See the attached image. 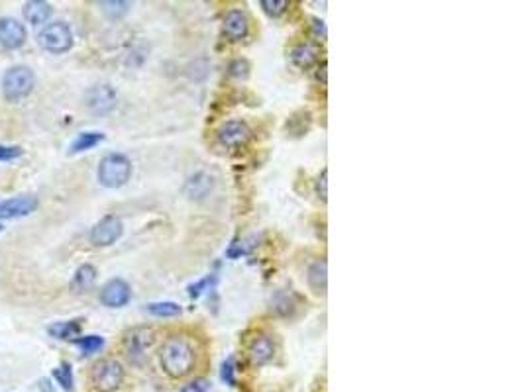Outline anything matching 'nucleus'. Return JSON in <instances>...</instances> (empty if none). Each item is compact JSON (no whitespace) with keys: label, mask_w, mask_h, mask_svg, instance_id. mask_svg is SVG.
Here are the masks:
<instances>
[{"label":"nucleus","mask_w":524,"mask_h":392,"mask_svg":"<svg viewBox=\"0 0 524 392\" xmlns=\"http://www.w3.org/2000/svg\"><path fill=\"white\" fill-rule=\"evenodd\" d=\"M162 369L171 379H183L195 369V349L181 335H171L162 347L159 353Z\"/></svg>","instance_id":"nucleus-1"},{"label":"nucleus","mask_w":524,"mask_h":392,"mask_svg":"<svg viewBox=\"0 0 524 392\" xmlns=\"http://www.w3.org/2000/svg\"><path fill=\"white\" fill-rule=\"evenodd\" d=\"M34 86H36V75L28 65H12L4 71L2 81H0L2 96L6 102H12V104L28 98Z\"/></svg>","instance_id":"nucleus-2"},{"label":"nucleus","mask_w":524,"mask_h":392,"mask_svg":"<svg viewBox=\"0 0 524 392\" xmlns=\"http://www.w3.org/2000/svg\"><path fill=\"white\" fill-rule=\"evenodd\" d=\"M98 182L105 189H120L132 177V161L122 154H108L98 163Z\"/></svg>","instance_id":"nucleus-3"},{"label":"nucleus","mask_w":524,"mask_h":392,"mask_svg":"<svg viewBox=\"0 0 524 392\" xmlns=\"http://www.w3.org/2000/svg\"><path fill=\"white\" fill-rule=\"evenodd\" d=\"M73 32L67 22H49L38 34V46L48 53L63 55L73 48Z\"/></svg>","instance_id":"nucleus-4"},{"label":"nucleus","mask_w":524,"mask_h":392,"mask_svg":"<svg viewBox=\"0 0 524 392\" xmlns=\"http://www.w3.org/2000/svg\"><path fill=\"white\" fill-rule=\"evenodd\" d=\"M157 339V334L153 327H148V325H140V327H133L128 334L124 335V349L130 363L133 365H143L145 363V357H148V351L152 349L153 344Z\"/></svg>","instance_id":"nucleus-5"},{"label":"nucleus","mask_w":524,"mask_h":392,"mask_svg":"<svg viewBox=\"0 0 524 392\" xmlns=\"http://www.w3.org/2000/svg\"><path fill=\"white\" fill-rule=\"evenodd\" d=\"M91 383L98 392H114L124 383V367L116 359H100L91 371Z\"/></svg>","instance_id":"nucleus-6"},{"label":"nucleus","mask_w":524,"mask_h":392,"mask_svg":"<svg viewBox=\"0 0 524 392\" xmlns=\"http://www.w3.org/2000/svg\"><path fill=\"white\" fill-rule=\"evenodd\" d=\"M85 104L89 108V112L95 116H106L110 114L118 104V95L110 85H95L86 90L85 95Z\"/></svg>","instance_id":"nucleus-7"},{"label":"nucleus","mask_w":524,"mask_h":392,"mask_svg":"<svg viewBox=\"0 0 524 392\" xmlns=\"http://www.w3.org/2000/svg\"><path fill=\"white\" fill-rule=\"evenodd\" d=\"M124 234V224L118 216H105L91 230V243L96 248H108L116 243Z\"/></svg>","instance_id":"nucleus-8"},{"label":"nucleus","mask_w":524,"mask_h":392,"mask_svg":"<svg viewBox=\"0 0 524 392\" xmlns=\"http://www.w3.org/2000/svg\"><path fill=\"white\" fill-rule=\"evenodd\" d=\"M28 39V29L20 22V20L12 18V16H2L0 18V46L4 49H20Z\"/></svg>","instance_id":"nucleus-9"},{"label":"nucleus","mask_w":524,"mask_h":392,"mask_svg":"<svg viewBox=\"0 0 524 392\" xmlns=\"http://www.w3.org/2000/svg\"><path fill=\"white\" fill-rule=\"evenodd\" d=\"M36 210H38V198L34 194H20V196H12L8 201L0 202V218H6V220L26 218Z\"/></svg>","instance_id":"nucleus-10"},{"label":"nucleus","mask_w":524,"mask_h":392,"mask_svg":"<svg viewBox=\"0 0 524 392\" xmlns=\"http://www.w3.org/2000/svg\"><path fill=\"white\" fill-rule=\"evenodd\" d=\"M251 137V130L246 122L240 120H230L226 124L220 126L218 130V142L220 145L228 147V149H236L246 145Z\"/></svg>","instance_id":"nucleus-11"},{"label":"nucleus","mask_w":524,"mask_h":392,"mask_svg":"<svg viewBox=\"0 0 524 392\" xmlns=\"http://www.w3.org/2000/svg\"><path fill=\"white\" fill-rule=\"evenodd\" d=\"M132 290L124 278H110L100 290V302L106 308H122L130 302Z\"/></svg>","instance_id":"nucleus-12"},{"label":"nucleus","mask_w":524,"mask_h":392,"mask_svg":"<svg viewBox=\"0 0 524 392\" xmlns=\"http://www.w3.org/2000/svg\"><path fill=\"white\" fill-rule=\"evenodd\" d=\"M275 355V344L269 335H259L249 345V361L256 367L269 363Z\"/></svg>","instance_id":"nucleus-13"},{"label":"nucleus","mask_w":524,"mask_h":392,"mask_svg":"<svg viewBox=\"0 0 524 392\" xmlns=\"http://www.w3.org/2000/svg\"><path fill=\"white\" fill-rule=\"evenodd\" d=\"M248 18L240 10H230L224 16V34L230 41H240L248 36Z\"/></svg>","instance_id":"nucleus-14"},{"label":"nucleus","mask_w":524,"mask_h":392,"mask_svg":"<svg viewBox=\"0 0 524 392\" xmlns=\"http://www.w3.org/2000/svg\"><path fill=\"white\" fill-rule=\"evenodd\" d=\"M51 4L44 2V0H28L22 8V16L24 20L32 24V26H41L51 18Z\"/></svg>","instance_id":"nucleus-15"},{"label":"nucleus","mask_w":524,"mask_h":392,"mask_svg":"<svg viewBox=\"0 0 524 392\" xmlns=\"http://www.w3.org/2000/svg\"><path fill=\"white\" fill-rule=\"evenodd\" d=\"M212 189H214V181H212V177H210L209 173H197L185 184V192H187V196L192 198V201L204 198Z\"/></svg>","instance_id":"nucleus-16"},{"label":"nucleus","mask_w":524,"mask_h":392,"mask_svg":"<svg viewBox=\"0 0 524 392\" xmlns=\"http://www.w3.org/2000/svg\"><path fill=\"white\" fill-rule=\"evenodd\" d=\"M318 58H320V49H318V46H315V43H301V46H296V48L291 51L293 63L301 69L313 67L316 61H318Z\"/></svg>","instance_id":"nucleus-17"},{"label":"nucleus","mask_w":524,"mask_h":392,"mask_svg":"<svg viewBox=\"0 0 524 392\" xmlns=\"http://www.w3.org/2000/svg\"><path fill=\"white\" fill-rule=\"evenodd\" d=\"M308 285L310 288L318 292V295H325L326 292V283H328V265H326V259H318L315 261L310 267H308Z\"/></svg>","instance_id":"nucleus-18"},{"label":"nucleus","mask_w":524,"mask_h":392,"mask_svg":"<svg viewBox=\"0 0 524 392\" xmlns=\"http://www.w3.org/2000/svg\"><path fill=\"white\" fill-rule=\"evenodd\" d=\"M100 142H105V134L103 132H81L71 142V145H69V155L85 154L89 149L96 147Z\"/></svg>","instance_id":"nucleus-19"},{"label":"nucleus","mask_w":524,"mask_h":392,"mask_svg":"<svg viewBox=\"0 0 524 392\" xmlns=\"http://www.w3.org/2000/svg\"><path fill=\"white\" fill-rule=\"evenodd\" d=\"M48 334L55 339L63 342H75L81 334V322L79 320H69V322H55L48 325Z\"/></svg>","instance_id":"nucleus-20"},{"label":"nucleus","mask_w":524,"mask_h":392,"mask_svg":"<svg viewBox=\"0 0 524 392\" xmlns=\"http://www.w3.org/2000/svg\"><path fill=\"white\" fill-rule=\"evenodd\" d=\"M96 281V269L93 265H81V267L75 271V277L71 281V290L73 292H86L89 288L95 285Z\"/></svg>","instance_id":"nucleus-21"},{"label":"nucleus","mask_w":524,"mask_h":392,"mask_svg":"<svg viewBox=\"0 0 524 392\" xmlns=\"http://www.w3.org/2000/svg\"><path fill=\"white\" fill-rule=\"evenodd\" d=\"M98 6L105 12L106 18L110 20L124 18L130 12V2H124V0H103V2H98Z\"/></svg>","instance_id":"nucleus-22"},{"label":"nucleus","mask_w":524,"mask_h":392,"mask_svg":"<svg viewBox=\"0 0 524 392\" xmlns=\"http://www.w3.org/2000/svg\"><path fill=\"white\" fill-rule=\"evenodd\" d=\"M73 344L83 351L85 357H89V355L98 353V351L105 347V337H103V335H83V337H81V335H79Z\"/></svg>","instance_id":"nucleus-23"},{"label":"nucleus","mask_w":524,"mask_h":392,"mask_svg":"<svg viewBox=\"0 0 524 392\" xmlns=\"http://www.w3.org/2000/svg\"><path fill=\"white\" fill-rule=\"evenodd\" d=\"M53 379L58 381V384L63 388L65 392H73V384H75V379H73V369H71V363H63L53 369Z\"/></svg>","instance_id":"nucleus-24"},{"label":"nucleus","mask_w":524,"mask_h":392,"mask_svg":"<svg viewBox=\"0 0 524 392\" xmlns=\"http://www.w3.org/2000/svg\"><path fill=\"white\" fill-rule=\"evenodd\" d=\"M148 312L157 318H173V316L181 314V306L175 302H152L148 304Z\"/></svg>","instance_id":"nucleus-25"},{"label":"nucleus","mask_w":524,"mask_h":392,"mask_svg":"<svg viewBox=\"0 0 524 392\" xmlns=\"http://www.w3.org/2000/svg\"><path fill=\"white\" fill-rule=\"evenodd\" d=\"M259 4H261V8L266 10V14L273 16V18L281 16V14H285L287 6H289V2H287V0H261Z\"/></svg>","instance_id":"nucleus-26"},{"label":"nucleus","mask_w":524,"mask_h":392,"mask_svg":"<svg viewBox=\"0 0 524 392\" xmlns=\"http://www.w3.org/2000/svg\"><path fill=\"white\" fill-rule=\"evenodd\" d=\"M22 155H24V149L18 147V145L0 144V163L14 161V159H18Z\"/></svg>","instance_id":"nucleus-27"},{"label":"nucleus","mask_w":524,"mask_h":392,"mask_svg":"<svg viewBox=\"0 0 524 392\" xmlns=\"http://www.w3.org/2000/svg\"><path fill=\"white\" fill-rule=\"evenodd\" d=\"M234 373H236V365H234V359L230 357V359H226V361L222 363V373H220L222 381L228 384V386H236V377H234Z\"/></svg>","instance_id":"nucleus-28"},{"label":"nucleus","mask_w":524,"mask_h":392,"mask_svg":"<svg viewBox=\"0 0 524 392\" xmlns=\"http://www.w3.org/2000/svg\"><path fill=\"white\" fill-rule=\"evenodd\" d=\"M209 391H210L209 379H202V377H199V379H192V381H189L187 384H183L181 391L179 392H209Z\"/></svg>","instance_id":"nucleus-29"},{"label":"nucleus","mask_w":524,"mask_h":392,"mask_svg":"<svg viewBox=\"0 0 524 392\" xmlns=\"http://www.w3.org/2000/svg\"><path fill=\"white\" fill-rule=\"evenodd\" d=\"M316 194L322 202L328 201V171L326 169H322L320 177L316 179Z\"/></svg>","instance_id":"nucleus-30"},{"label":"nucleus","mask_w":524,"mask_h":392,"mask_svg":"<svg viewBox=\"0 0 524 392\" xmlns=\"http://www.w3.org/2000/svg\"><path fill=\"white\" fill-rule=\"evenodd\" d=\"M230 71H232V75H234V77H246L249 67L246 61H234V63L230 65Z\"/></svg>","instance_id":"nucleus-31"},{"label":"nucleus","mask_w":524,"mask_h":392,"mask_svg":"<svg viewBox=\"0 0 524 392\" xmlns=\"http://www.w3.org/2000/svg\"><path fill=\"white\" fill-rule=\"evenodd\" d=\"M0 231H2V222H0Z\"/></svg>","instance_id":"nucleus-32"}]
</instances>
